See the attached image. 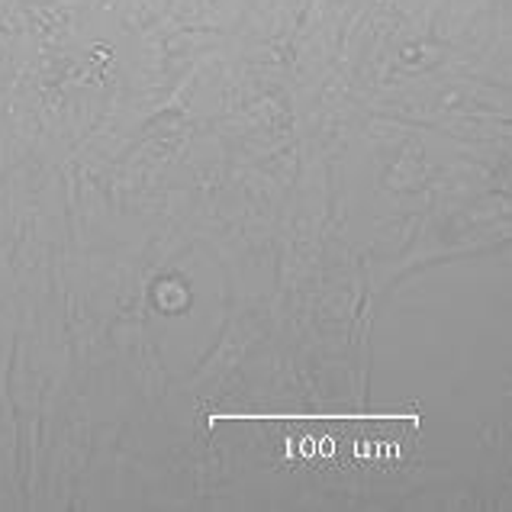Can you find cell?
<instances>
[{
	"label": "cell",
	"instance_id": "obj_1",
	"mask_svg": "<svg viewBox=\"0 0 512 512\" xmlns=\"http://www.w3.org/2000/svg\"><path fill=\"white\" fill-rule=\"evenodd\" d=\"M213 426L274 435L290 461L323 471L393 467L416 442L419 416H213Z\"/></svg>",
	"mask_w": 512,
	"mask_h": 512
}]
</instances>
